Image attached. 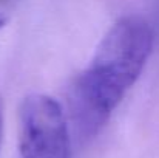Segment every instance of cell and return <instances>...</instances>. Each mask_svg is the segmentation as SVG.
Listing matches in <instances>:
<instances>
[{
    "mask_svg": "<svg viewBox=\"0 0 159 158\" xmlns=\"http://www.w3.org/2000/svg\"><path fill=\"white\" fill-rule=\"evenodd\" d=\"M153 47V31L139 16L116 20L101 41L90 65L68 89L70 119L80 141L105 126L141 76Z\"/></svg>",
    "mask_w": 159,
    "mask_h": 158,
    "instance_id": "6da1fadb",
    "label": "cell"
},
{
    "mask_svg": "<svg viewBox=\"0 0 159 158\" xmlns=\"http://www.w3.org/2000/svg\"><path fill=\"white\" fill-rule=\"evenodd\" d=\"M71 136L60 104L47 95L26 96L19 108V158H70Z\"/></svg>",
    "mask_w": 159,
    "mask_h": 158,
    "instance_id": "7a4b0ae2",
    "label": "cell"
},
{
    "mask_svg": "<svg viewBox=\"0 0 159 158\" xmlns=\"http://www.w3.org/2000/svg\"><path fill=\"white\" fill-rule=\"evenodd\" d=\"M2 132H3V107L0 103V143H2Z\"/></svg>",
    "mask_w": 159,
    "mask_h": 158,
    "instance_id": "3957f363",
    "label": "cell"
},
{
    "mask_svg": "<svg viewBox=\"0 0 159 158\" xmlns=\"http://www.w3.org/2000/svg\"><path fill=\"white\" fill-rule=\"evenodd\" d=\"M5 22H6V19H5V16H2V14H0V28H3V25H5Z\"/></svg>",
    "mask_w": 159,
    "mask_h": 158,
    "instance_id": "277c9868",
    "label": "cell"
}]
</instances>
